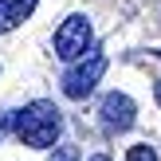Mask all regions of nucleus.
<instances>
[{"label": "nucleus", "mask_w": 161, "mask_h": 161, "mask_svg": "<svg viewBox=\"0 0 161 161\" xmlns=\"http://www.w3.org/2000/svg\"><path fill=\"white\" fill-rule=\"evenodd\" d=\"M12 130H16V138H20L24 146L47 149V146H55V138L63 134V114H59V106H55V102L36 98V102H28L24 110H16Z\"/></svg>", "instance_id": "f257e3e1"}, {"label": "nucleus", "mask_w": 161, "mask_h": 161, "mask_svg": "<svg viewBox=\"0 0 161 161\" xmlns=\"http://www.w3.org/2000/svg\"><path fill=\"white\" fill-rule=\"evenodd\" d=\"M91 43H94V31H91V20L86 16H67L59 24V31H55V55L67 59V63L86 59Z\"/></svg>", "instance_id": "f03ea898"}, {"label": "nucleus", "mask_w": 161, "mask_h": 161, "mask_svg": "<svg viewBox=\"0 0 161 161\" xmlns=\"http://www.w3.org/2000/svg\"><path fill=\"white\" fill-rule=\"evenodd\" d=\"M106 75V55H91V59H79L75 67L63 75V94L67 98H86V94L98 86V79Z\"/></svg>", "instance_id": "7ed1b4c3"}, {"label": "nucleus", "mask_w": 161, "mask_h": 161, "mask_svg": "<svg viewBox=\"0 0 161 161\" xmlns=\"http://www.w3.org/2000/svg\"><path fill=\"white\" fill-rule=\"evenodd\" d=\"M98 122H102L106 134H126L134 122H138V106H134V98L122 94V91H110L106 98H102V106H98Z\"/></svg>", "instance_id": "20e7f679"}, {"label": "nucleus", "mask_w": 161, "mask_h": 161, "mask_svg": "<svg viewBox=\"0 0 161 161\" xmlns=\"http://www.w3.org/2000/svg\"><path fill=\"white\" fill-rule=\"evenodd\" d=\"M36 4L39 0H0V36L12 31V28H20V24L36 12Z\"/></svg>", "instance_id": "39448f33"}, {"label": "nucleus", "mask_w": 161, "mask_h": 161, "mask_svg": "<svg viewBox=\"0 0 161 161\" xmlns=\"http://www.w3.org/2000/svg\"><path fill=\"white\" fill-rule=\"evenodd\" d=\"M126 161H161L153 146H130V153H126Z\"/></svg>", "instance_id": "423d86ee"}, {"label": "nucleus", "mask_w": 161, "mask_h": 161, "mask_svg": "<svg viewBox=\"0 0 161 161\" xmlns=\"http://www.w3.org/2000/svg\"><path fill=\"white\" fill-rule=\"evenodd\" d=\"M51 161H79V149H75V146H59V149L51 153Z\"/></svg>", "instance_id": "0eeeda50"}, {"label": "nucleus", "mask_w": 161, "mask_h": 161, "mask_svg": "<svg viewBox=\"0 0 161 161\" xmlns=\"http://www.w3.org/2000/svg\"><path fill=\"white\" fill-rule=\"evenodd\" d=\"M12 122H16V114H0V138L12 130Z\"/></svg>", "instance_id": "6e6552de"}, {"label": "nucleus", "mask_w": 161, "mask_h": 161, "mask_svg": "<svg viewBox=\"0 0 161 161\" xmlns=\"http://www.w3.org/2000/svg\"><path fill=\"white\" fill-rule=\"evenodd\" d=\"M86 161H110V157L106 153H94V157H86Z\"/></svg>", "instance_id": "1a4fd4ad"}, {"label": "nucleus", "mask_w": 161, "mask_h": 161, "mask_svg": "<svg viewBox=\"0 0 161 161\" xmlns=\"http://www.w3.org/2000/svg\"><path fill=\"white\" fill-rule=\"evenodd\" d=\"M153 94H157V102H161V79H157V86H153Z\"/></svg>", "instance_id": "9d476101"}]
</instances>
